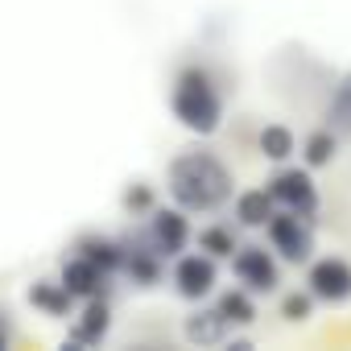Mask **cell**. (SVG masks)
<instances>
[{
    "label": "cell",
    "mask_w": 351,
    "mask_h": 351,
    "mask_svg": "<svg viewBox=\"0 0 351 351\" xmlns=\"http://www.w3.org/2000/svg\"><path fill=\"white\" fill-rule=\"evenodd\" d=\"M165 191L173 199V207H182L191 215H211L223 203H232L236 195V178H232V165L211 153V149H191L178 153L165 169Z\"/></svg>",
    "instance_id": "6da1fadb"
},
{
    "label": "cell",
    "mask_w": 351,
    "mask_h": 351,
    "mask_svg": "<svg viewBox=\"0 0 351 351\" xmlns=\"http://www.w3.org/2000/svg\"><path fill=\"white\" fill-rule=\"evenodd\" d=\"M169 112H173V120H178L186 132H195V136H215L223 128L228 99H223V87L211 75V66L191 62V66L178 71L173 91H169Z\"/></svg>",
    "instance_id": "7a4b0ae2"
},
{
    "label": "cell",
    "mask_w": 351,
    "mask_h": 351,
    "mask_svg": "<svg viewBox=\"0 0 351 351\" xmlns=\"http://www.w3.org/2000/svg\"><path fill=\"white\" fill-rule=\"evenodd\" d=\"M145 240L153 244L157 256L173 261V256H182L195 240V228H191V211L182 207H153L149 211V223H145Z\"/></svg>",
    "instance_id": "3957f363"
},
{
    "label": "cell",
    "mask_w": 351,
    "mask_h": 351,
    "mask_svg": "<svg viewBox=\"0 0 351 351\" xmlns=\"http://www.w3.org/2000/svg\"><path fill=\"white\" fill-rule=\"evenodd\" d=\"M265 232H269V244H273V252H277L281 261H289V265H310V256H314V223H310L306 215L277 211V215L265 223Z\"/></svg>",
    "instance_id": "277c9868"
},
{
    "label": "cell",
    "mask_w": 351,
    "mask_h": 351,
    "mask_svg": "<svg viewBox=\"0 0 351 351\" xmlns=\"http://www.w3.org/2000/svg\"><path fill=\"white\" fill-rule=\"evenodd\" d=\"M169 281H173V293H178L182 302H207L211 293H215V285H219V265H215V256H207V252H182V256H173V273H169Z\"/></svg>",
    "instance_id": "5b68a950"
},
{
    "label": "cell",
    "mask_w": 351,
    "mask_h": 351,
    "mask_svg": "<svg viewBox=\"0 0 351 351\" xmlns=\"http://www.w3.org/2000/svg\"><path fill=\"white\" fill-rule=\"evenodd\" d=\"M265 191L273 195V203L281 211H293V215H306V219L318 215V186L310 178V169H298V165L277 169L273 178L265 182Z\"/></svg>",
    "instance_id": "8992f818"
},
{
    "label": "cell",
    "mask_w": 351,
    "mask_h": 351,
    "mask_svg": "<svg viewBox=\"0 0 351 351\" xmlns=\"http://www.w3.org/2000/svg\"><path fill=\"white\" fill-rule=\"evenodd\" d=\"M232 273H236V281L248 293H277L281 289V265H277V256L265 252V248H256V244L232 252Z\"/></svg>",
    "instance_id": "52a82bcc"
},
{
    "label": "cell",
    "mask_w": 351,
    "mask_h": 351,
    "mask_svg": "<svg viewBox=\"0 0 351 351\" xmlns=\"http://www.w3.org/2000/svg\"><path fill=\"white\" fill-rule=\"evenodd\" d=\"M306 289L314 293V302H326V306H343L351 302V265L343 256H322L310 265L306 273Z\"/></svg>",
    "instance_id": "ba28073f"
},
{
    "label": "cell",
    "mask_w": 351,
    "mask_h": 351,
    "mask_svg": "<svg viewBox=\"0 0 351 351\" xmlns=\"http://www.w3.org/2000/svg\"><path fill=\"white\" fill-rule=\"evenodd\" d=\"M120 273H124L136 289H153V285L161 281V273H165V256H157L153 244H149L145 232H141L136 240H124V265H120Z\"/></svg>",
    "instance_id": "9c48e42d"
},
{
    "label": "cell",
    "mask_w": 351,
    "mask_h": 351,
    "mask_svg": "<svg viewBox=\"0 0 351 351\" xmlns=\"http://www.w3.org/2000/svg\"><path fill=\"white\" fill-rule=\"evenodd\" d=\"M58 281L75 293V302H87V298H108V285H112V277H108L99 265H91L87 256H79V252L62 261Z\"/></svg>",
    "instance_id": "30bf717a"
},
{
    "label": "cell",
    "mask_w": 351,
    "mask_h": 351,
    "mask_svg": "<svg viewBox=\"0 0 351 351\" xmlns=\"http://www.w3.org/2000/svg\"><path fill=\"white\" fill-rule=\"evenodd\" d=\"M182 339L191 347H223L232 339V322L219 314V306H199L182 318Z\"/></svg>",
    "instance_id": "8fae6325"
},
{
    "label": "cell",
    "mask_w": 351,
    "mask_h": 351,
    "mask_svg": "<svg viewBox=\"0 0 351 351\" xmlns=\"http://www.w3.org/2000/svg\"><path fill=\"white\" fill-rule=\"evenodd\" d=\"M108 335H112V306H108V298H87L79 318H75V326H71V343L99 347Z\"/></svg>",
    "instance_id": "7c38bea8"
},
{
    "label": "cell",
    "mask_w": 351,
    "mask_h": 351,
    "mask_svg": "<svg viewBox=\"0 0 351 351\" xmlns=\"http://www.w3.org/2000/svg\"><path fill=\"white\" fill-rule=\"evenodd\" d=\"M29 306L38 310V314H46V318H71V310H75V293L62 285V281H34L29 285Z\"/></svg>",
    "instance_id": "4fadbf2b"
},
{
    "label": "cell",
    "mask_w": 351,
    "mask_h": 351,
    "mask_svg": "<svg viewBox=\"0 0 351 351\" xmlns=\"http://www.w3.org/2000/svg\"><path fill=\"white\" fill-rule=\"evenodd\" d=\"M75 252L87 256L91 265H99L108 277H116L120 265H124V240H112V236H83V240L75 244Z\"/></svg>",
    "instance_id": "5bb4252c"
},
{
    "label": "cell",
    "mask_w": 351,
    "mask_h": 351,
    "mask_svg": "<svg viewBox=\"0 0 351 351\" xmlns=\"http://www.w3.org/2000/svg\"><path fill=\"white\" fill-rule=\"evenodd\" d=\"M277 215V203H273V195L261 186V191H244V195H236V223L240 228H265L269 219Z\"/></svg>",
    "instance_id": "9a60e30c"
},
{
    "label": "cell",
    "mask_w": 351,
    "mask_h": 351,
    "mask_svg": "<svg viewBox=\"0 0 351 351\" xmlns=\"http://www.w3.org/2000/svg\"><path fill=\"white\" fill-rule=\"evenodd\" d=\"M322 120H326V128H335L339 136H351V71L339 75V83L330 87Z\"/></svg>",
    "instance_id": "2e32d148"
},
{
    "label": "cell",
    "mask_w": 351,
    "mask_h": 351,
    "mask_svg": "<svg viewBox=\"0 0 351 351\" xmlns=\"http://www.w3.org/2000/svg\"><path fill=\"white\" fill-rule=\"evenodd\" d=\"M256 149H261V157H265V161L281 165V161H289V157L298 153V136H293V128H289V124H265V128H261V136H256Z\"/></svg>",
    "instance_id": "e0dca14e"
},
{
    "label": "cell",
    "mask_w": 351,
    "mask_h": 351,
    "mask_svg": "<svg viewBox=\"0 0 351 351\" xmlns=\"http://www.w3.org/2000/svg\"><path fill=\"white\" fill-rule=\"evenodd\" d=\"M215 306H219V314H223L232 326H252V322H256V302H252V293H248L244 285H240V289H223Z\"/></svg>",
    "instance_id": "ac0fdd59"
},
{
    "label": "cell",
    "mask_w": 351,
    "mask_h": 351,
    "mask_svg": "<svg viewBox=\"0 0 351 351\" xmlns=\"http://www.w3.org/2000/svg\"><path fill=\"white\" fill-rule=\"evenodd\" d=\"M335 153H339V132H335V128H314V132L302 141V157H306V165H310V169L330 165V161H335Z\"/></svg>",
    "instance_id": "d6986e66"
},
{
    "label": "cell",
    "mask_w": 351,
    "mask_h": 351,
    "mask_svg": "<svg viewBox=\"0 0 351 351\" xmlns=\"http://www.w3.org/2000/svg\"><path fill=\"white\" fill-rule=\"evenodd\" d=\"M236 248H240V240H236V232L223 228V223H211V228L199 232V252H207V256H215V261H232Z\"/></svg>",
    "instance_id": "ffe728a7"
},
{
    "label": "cell",
    "mask_w": 351,
    "mask_h": 351,
    "mask_svg": "<svg viewBox=\"0 0 351 351\" xmlns=\"http://www.w3.org/2000/svg\"><path fill=\"white\" fill-rule=\"evenodd\" d=\"M310 314H314V293H310V289L281 298V318H285V322H306Z\"/></svg>",
    "instance_id": "44dd1931"
},
{
    "label": "cell",
    "mask_w": 351,
    "mask_h": 351,
    "mask_svg": "<svg viewBox=\"0 0 351 351\" xmlns=\"http://www.w3.org/2000/svg\"><path fill=\"white\" fill-rule=\"evenodd\" d=\"M124 211H132V215H149V211H153V191H149L145 182L128 186V191H124Z\"/></svg>",
    "instance_id": "7402d4cb"
},
{
    "label": "cell",
    "mask_w": 351,
    "mask_h": 351,
    "mask_svg": "<svg viewBox=\"0 0 351 351\" xmlns=\"http://www.w3.org/2000/svg\"><path fill=\"white\" fill-rule=\"evenodd\" d=\"M9 339H13V335H9V326H5V322H0V351H5V347H9Z\"/></svg>",
    "instance_id": "603a6c76"
}]
</instances>
